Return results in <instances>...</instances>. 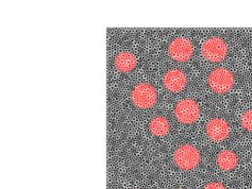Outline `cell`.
I'll return each mask as SVG.
<instances>
[{
  "mask_svg": "<svg viewBox=\"0 0 252 189\" xmlns=\"http://www.w3.org/2000/svg\"><path fill=\"white\" fill-rule=\"evenodd\" d=\"M205 130L209 138L214 141H222L229 136L230 126L222 118H213L208 122Z\"/></svg>",
  "mask_w": 252,
  "mask_h": 189,
  "instance_id": "obj_7",
  "label": "cell"
},
{
  "mask_svg": "<svg viewBox=\"0 0 252 189\" xmlns=\"http://www.w3.org/2000/svg\"><path fill=\"white\" fill-rule=\"evenodd\" d=\"M131 99L136 107L148 108L157 101V92L155 87L148 83H141L132 90Z\"/></svg>",
  "mask_w": 252,
  "mask_h": 189,
  "instance_id": "obj_4",
  "label": "cell"
},
{
  "mask_svg": "<svg viewBox=\"0 0 252 189\" xmlns=\"http://www.w3.org/2000/svg\"><path fill=\"white\" fill-rule=\"evenodd\" d=\"M174 161L179 168L183 170H191L200 162V153L193 145H183L176 150Z\"/></svg>",
  "mask_w": 252,
  "mask_h": 189,
  "instance_id": "obj_1",
  "label": "cell"
},
{
  "mask_svg": "<svg viewBox=\"0 0 252 189\" xmlns=\"http://www.w3.org/2000/svg\"><path fill=\"white\" fill-rule=\"evenodd\" d=\"M217 164L224 171H230L237 165V156L231 150H223L217 156Z\"/></svg>",
  "mask_w": 252,
  "mask_h": 189,
  "instance_id": "obj_10",
  "label": "cell"
},
{
  "mask_svg": "<svg viewBox=\"0 0 252 189\" xmlns=\"http://www.w3.org/2000/svg\"><path fill=\"white\" fill-rule=\"evenodd\" d=\"M199 114H200V108H199L198 103L189 98L179 101L175 108L177 119L182 123L195 122L198 119Z\"/></svg>",
  "mask_w": 252,
  "mask_h": 189,
  "instance_id": "obj_5",
  "label": "cell"
},
{
  "mask_svg": "<svg viewBox=\"0 0 252 189\" xmlns=\"http://www.w3.org/2000/svg\"><path fill=\"white\" fill-rule=\"evenodd\" d=\"M115 66L122 73H130L136 66V57L129 51H123L115 57Z\"/></svg>",
  "mask_w": 252,
  "mask_h": 189,
  "instance_id": "obj_9",
  "label": "cell"
},
{
  "mask_svg": "<svg viewBox=\"0 0 252 189\" xmlns=\"http://www.w3.org/2000/svg\"><path fill=\"white\" fill-rule=\"evenodd\" d=\"M202 54L210 62H220L228 54V45L220 37H210L202 45Z\"/></svg>",
  "mask_w": 252,
  "mask_h": 189,
  "instance_id": "obj_3",
  "label": "cell"
},
{
  "mask_svg": "<svg viewBox=\"0 0 252 189\" xmlns=\"http://www.w3.org/2000/svg\"><path fill=\"white\" fill-rule=\"evenodd\" d=\"M163 83L171 92H180L187 85V76L179 69H170L165 74Z\"/></svg>",
  "mask_w": 252,
  "mask_h": 189,
  "instance_id": "obj_8",
  "label": "cell"
},
{
  "mask_svg": "<svg viewBox=\"0 0 252 189\" xmlns=\"http://www.w3.org/2000/svg\"><path fill=\"white\" fill-rule=\"evenodd\" d=\"M209 85L217 94H224L234 85V76L227 68H216L209 76Z\"/></svg>",
  "mask_w": 252,
  "mask_h": 189,
  "instance_id": "obj_2",
  "label": "cell"
},
{
  "mask_svg": "<svg viewBox=\"0 0 252 189\" xmlns=\"http://www.w3.org/2000/svg\"><path fill=\"white\" fill-rule=\"evenodd\" d=\"M203 189H227L221 183H218V182H211Z\"/></svg>",
  "mask_w": 252,
  "mask_h": 189,
  "instance_id": "obj_13",
  "label": "cell"
},
{
  "mask_svg": "<svg viewBox=\"0 0 252 189\" xmlns=\"http://www.w3.org/2000/svg\"><path fill=\"white\" fill-rule=\"evenodd\" d=\"M169 54L178 62H185L189 60L194 54V46L187 37H176L169 45Z\"/></svg>",
  "mask_w": 252,
  "mask_h": 189,
  "instance_id": "obj_6",
  "label": "cell"
},
{
  "mask_svg": "<svg viewBox=\"0 0 252 189\" xmlns=\"http://www.w3.org/2000/svg\"><path fill=\"white\" fill-rule=\"evenodd\" d=\"M169 128L170 126H169L168 120L163 116L155 117V118L152 119L149 123L150 132L155 136H158V137L166 135L169 131Z\"/></svg>",
  "mask_w": 252,
  "mask_h": 189,
  "instance_id": "obj_11",
  "label": "cell"
},
{
  "mask_svg": "<svg viewBox=\"0 0 252 189\" xmlns=\"http://www.w3.org/2000/svg\"><path fill=\"white\" fill-rule=\"evenodd\" d=\"M241 123L244 129L252 131V109L246 110L241 117Z\"/></svg>",
  "mask_w": 252,
  "mask_h": 189,
  "instance_id": "obj_12",
  "label": "cell"
}]
</instances>
